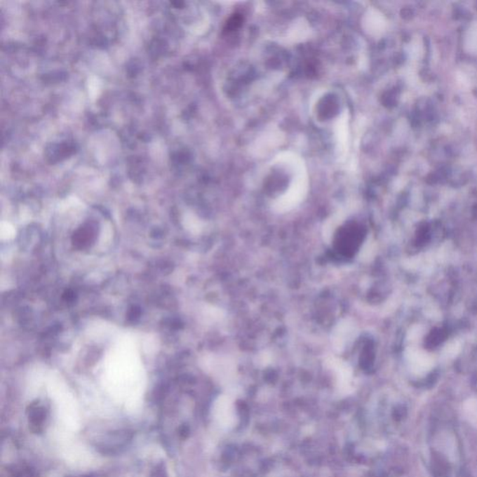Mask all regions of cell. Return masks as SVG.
<instances>
[{"mask_svg": "<svg viewBox=\"0 0 477 477\" xmlns=\"http://www.w3.org/2000/svg\"><path fill=\"white\" fill-rule=\"evenodd\" d=\"M356 326L351 320H343L337 323L331 336L332 344L335 350L344 351L346 347L356 339Z\"/></svg>", "mask_w": 477, "mask_h": 477, "instance_id": "obj_1", "label": "cell"}, {"mask_svg": "<svg viewBox=\"0 0 477 477\" xmlns=\"http://www.w3.org/2000/svg\"><path fill=\"white\" fill-rule=\"evenodd\" d=\"M260 363H263L264 365H267V363H269L271 362V357L269 356V354L267 353H263L262 354H260Z\"/></svg>", "mask_w": 477, "mask_h": 477, "instance_id": "obj_2", "label": "cell"}]
</instances>
